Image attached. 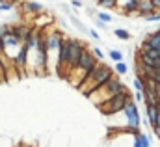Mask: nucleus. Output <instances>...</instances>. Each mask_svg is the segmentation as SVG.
Returning <instances> with one entry per match:
<instances>
[{"label": "nucleus", "mask_w": 160, "mask_h": 147, "mask_svg": "<svg viewBox=\"0 0 160 147\" xmlns=\"http://www.w3.org/2000/svg\"><path fill=\"white\" fill-rule=\"evenodd\" d=\"M114 74H116V71H114L112 67H108L104 62H99L89 73L86 74V78L82 80V84H80L77 89H78L82 95L89 97L91 93H95L97 89H101V88H102V86L114 76Z\"/></svg>", "instance_id": "f257e3e1"}, {"label": "nucleus", "mask_w": 160, "mask_h": 147, "mask_svg": "<svg viewBox=\"0 0 160 147\" xmlns=\"http://www.w3.org/2000/svg\"><path fill=\"white\" fill-rule=\"evenodd\" d=\"M127 89V86L123 84L119 80V76L118 74H114L101 89H97L95 93H91L88 99H91L93 103H95V106H99V104H102L104 101H108L110 97H114V95H118V93H121V91H125Z\"/></svg>", "instance_id": "f03ea898"}, {"label": "nucleus", "mask_w": 160, "mask_h": 147, "mask_svg": "<svg viewBox=\"0 0 160 147\" xmlns=\"http://www.w3.org/2000/svg\"><path fill=\"white\" fill-rule=\"evenodd\" d=\"M97 63H99V62H97V58L93 56V52L86 48V50H84V54H82V58H80L78 65L75 67V71H73V73L67 76V80H69L75 88H78L80 84H82V80L86 78V74L89 73Z\"/></svg>", "instance_id": "7ed1b4c3"}, {"label": "nucleus", "mask_w": 160, "mask_h": 147, "mask_svg": "<svg viewBox=\"0 0 160 147\" xmlns=\"http://www.w3.org/2000/svg\"><path fill=\"white\" fill-rule=\"evenodd\" d=\"M130 99H132V95L128 93V89H125V91H121V93H118V95L110 97L108 101H104L102 104H99L97 108L102 112V115L112 117V115H116V114L123 112V108L127 106V103H128Z\"/></svg>", "instance_id": "20e7f679"}, {"label": "nucleus", "mask_w": 160, "mask_h": 147, "mask_svg": "<svg viewBox=\"0 0 160 147\" xmlns=\"http://www.w3.org/2000/svg\"><path fill=\"white\" fill-rule=\"evenodd\" d=\"M88 47H86V43L84 41H80V39H69V63H67V76L75 71V67L78 65L80 58H82V54H84V50H86ZM65 76V78H67Z\"/></svg>", "instance_id": "39448f33"}, {"label": "nucleus", "mask_w": 160, "mask_h": 147, "mask_svg": "<svg viewBox=\"0 0 160 147\" xmlns=\"http://www.w3.org/2000/svg\"><path fill=\"white\" fill-rule=\"evenodd\" d=\"M118 8L121 9V15L128 17L138 11V0H118Z\"/></svg>", "instance_id": "423d86ee"}, {"label": "nucleus", "mask_w": 160, "mask_h": 147, "mask_svg": "<svg viewBox=\"0 0 160 147\" xmlns=\"http://www.w3.org/2000/svg\"><path fill=\"white\" fill-rule=\"evenodd\" d=\"M142 47L155 48V50H158V54H160V28L158 30H155V32H151L149 36L145 37L143 43H142Z\"/></svg>", "instance_id": "0eeeda50"}, {"label": "nucleus", "mask_w": 160, "mask_h": 147, "mask_svg": "<svg viewBox=\"0 0 160 147\" xmlns=\"http://www.w3.org/2000/svg\"><path fill=\"white\" fill-rule=\"evenodd\" d=\"M22 8H24V11L26 13H32V15H41L43 11H45V8H43V4L39 2H36V0H26L24 4H22Z\"/></svg>", "instance_id": "6e6552de"}, {"label": "nucleus", "mask_w": 160, "mask_h": 147, "mask_svg": "<svg viewBox=\"0 0 160 147\" xmlns=\"http://www.w3.org/2000/svg\"><path fill=\"white\" fill-rule=\"evenodd\" d=\"M138 15L142 17H147L151 13H155V8H153V2L151 0H138Z\"/></svg>", "instance_id": "1a4fd4ad"}, {"label": "nucleus", "mask_w": 160, "mask_h": 147, "mask_svg": "<svg viewBox=\"0 0 160 147\" xmlns=\"http://www.w3.org/2000/svg\"><path fill=\"white\" fill-rule=\"evenodd\" d=\"M145 115H147V123L151 125V129L155 127L157 123V106H151V104H145Z\"/></svg>", "instance_id": "9d476101"}, {"label": "nucleus", "mask_w": 160, "mask_h": 147, "mask_svg": "<svg viewBox=\"0 0 160 147\" xmlns=\"http://www.w3.org/2000/svg\"><path fill=\"white\" fill-rule=\"evenodd\" d=\"M97 6L102 9H116L118 8V0H97Z\"/></svg>", "instance_id": "9b49d317"}, {"label": "nucleus", "mask_w": 160, "mask_h": 147, "mask_svg": "<svg viewBox=\"0 0 160 147\" xmlns=\"http://www.w3.org/2000/svg\"><path fill=\"white\" fill-rule=\"evenodd\" d=\"M112 34H114L116 37H119V39H123V41H128V39H130V34H128L125 28H114Z\"/></svg>", "instance_id": "f8f14e48"}, {"label": "nucleus", "mask_w": 160, "mask_h": 147, "mask_svg": "<svg viewBox=\"0 0 160 147\" xmlns=\"http://www.w3.org/2000/svg\"><path fill=\"white\" fill-rule=\"evenodd\" d=\"M108 56H110V60H112V62H116V63L123 62V52H121V50H116V48H112V50L108 52Z\"/></svg>", "instance_id": "ddd939ff"}, {"label": "nucleus", "mask_w": 160, "mask_h": 147, "mask_svg": "<svg viewBox=\"0 0 160 147\" xmlns=\"http://www.w3.org/2000/svg\"><path fill=\"white\" fill-rule=\"evenodd\" d=\"M116 74L118 76H121V74H127V71H128V67H127V63L125 62H119V63H116Z\"/></svg>", "instance_id": "4468645a"}, {"label": "nucleus", "mask_w": 160, "mask_h": 147, "mask_svg": "<svg viewBox=\"0 0 160 147\" xmlns=\"http://www.w3.org/2000/svg\"><path fill=\"white\" fill-rule=\"evenodd\" d=\"M95 19H99L101 23L108 24V23H112V19H114V17H112V15H108V13H102V11H101V13H97V15H95Z\"/></svg>", "instance_id": "2eb2a0df"}, {"label": "nucleus", "mask_w": 160, "mask_h": 147, "mask_svg": "<svg viewBox=\"0 0 160 147\" xmlns=\"http://www.w3.org/2000/svg\"><path fill=\"white\" fill-rule=\"evenodd\" d=\"M48 23H52V17H43V13L41 15H38V26H47Z\"/></svg>", "instance_id": "dca6fc26"}, {"label": "nucleus", "mask_w": 160, "mask_h": 147, "mask_svg": "<svg viewBox=\"0 0 160 147\" xmlns=\"http://www.w3.org/2000/svg\"><path fill=\"white\" fill-rule=\"evenodd\" d=\"M91 52H93V56L97 58V62H102V60H104V52H102L99 47H93V48H91Z\"/></svg>", "instance_id": "f3484780"}, {"label": "nucleus", "mask_w": 160, "mask_h": 147, "mask_svg": "<svg viewBox=\"0 0 160 147\" xmlns=\"http://www.w3.org/2000/svg\"><path fill=\"white\" fill-rule=\"evenodd\" d=\"M147 23H158L160 21V11H155V13H151V15H147V17H143Z\"/></svg>", "instance_id": "a211bd4d"}, {"label": "nucleus", "mask_w": 160, "mask_h": 147, "mask_svg": "<svg viewBox=\"0 0 160 147\" xmlns=\"http://www.w3.org/2000/svg\"><path fill=\"white\" fill-rule=\"evenodd\" d=\"M9 32H11V24H0V37L2 39L8 36Z\"/></svg>", "instance_id": "6ab92c4d"}, {"label": "nucleus", "mask_w": 160, "mask_h": 147, "mask_svg": "<svg viewBox=\"0 0 160 147\" xmlns=\"http://www.w3.org/2000/svg\"><path fill=\"white\" fill-rule=\"evenodd\" d=\"M132 88H134L136 91H142V89H143V84H142V80L134 76V80H132Z\"/></svg>", "instance_id": "aec40b11"}, {"label": "nucleus", "mask_w": 160, "mask_h": 147, "mask_svg": "<svg viewBox=\"0 0 160 147\" xmlns=\"http://www.w3.org/2000/svg\"><path fill=\"white\" fill-rule=\"evenodd\" d=\"M13 9V2H2L0 4V11H9Z\"/></svg>", "instance_id": "412c9836"}, {"label": "nucleus", "mask_w": 160, "mask_h": 147, "mask_svg": "<svg viewBox=\"0 0 160 147\" xmlns=\"http://www.w3.org/2000/svg\"><path fill=\"white\" fill-rule=\"evenodd\" d=\"M134 103L138 104V103H143V95H142V91H136V95H134Z\"/></svg>", "instance_id": "4be33fe9"}, {"label": "nucleus", "mask_w": 160, "mask_h": 147, "mask_svg": "<svg viewBox=\"0 0 160 147\" xmlns=\"http://www.w3.org/2000/svg\"><path fill=\"white\" fill-rule=\"evenodd\" d=\"M88 34H89V36L93 37V39H95V41H99V34H97V32H95V30H88Z\"/></svg>", "instance_id": "5701e85b"}, {"label": "nucleus", "mask_w": 160, "mask_h": 147, "mask_svg": "<svg viewBox=\"0 0 160 147\" xmlns=\"http://www.w3.org/2000/svg\"><path fill=\"white\" fill-rule=\"evenodd\" d=\"M153 2V8H155V11H160V0H151Z\"/></svg>", "instance_id": "b1692460"}, {"label": "nucleus", "mask_w": 160, "mask_h": 147, "mask_svg": "<svg viewBox=\"0 0 160 147\" xmlns=\"http://www.w3.org/2000/svg\"><path fill=\"white\" fill-rule=\"evenodd\" d=\"M95 24H97L99 28H102V30H106V24H104V23H101L99 19H95Z\"/></svg>", "instance_id": "393cba45"}, {"label": "nucleus", "mask_w": 160, "mask_h": 147, "mask_svg": "<svg viewBox=\"0 0 160 147\" xmlns=\"http://www.w3.org/2000/svg\"><path fill=\"white\" fill-rule=\"evenodd\" d=\"M71 6H75V8H82V2H80V0H71Z\"/></svg>", "instance_id": "a878e982"}, {"label": "nucleus", "mask_w": 160, "mask_h": 147, "mask_svg": "<svg viewBox=\"0 0 160 147\" xmlns=\"http://www.w3.org/2000/svg\"><path fill=\"white\" fill-rule=\"evenodd\" d=\"M2 2H8V0H0V4H2Z\"/></svg>", "instance_id": "bb28decb"}, {"label": "nucleus", "mask_w": 160, "mask_h": 147, "mask_svg": "<svg viewBox=\"0 0 160 147\" xmlns=\"http://www.w3.org/2000/svg\"><path fill=\"white\" fill-rule=\"evenodd\" d=\"M95 2H97V0H95Z\"/></svg>", "instance_id": "cd10ccee"}]
</instances>
